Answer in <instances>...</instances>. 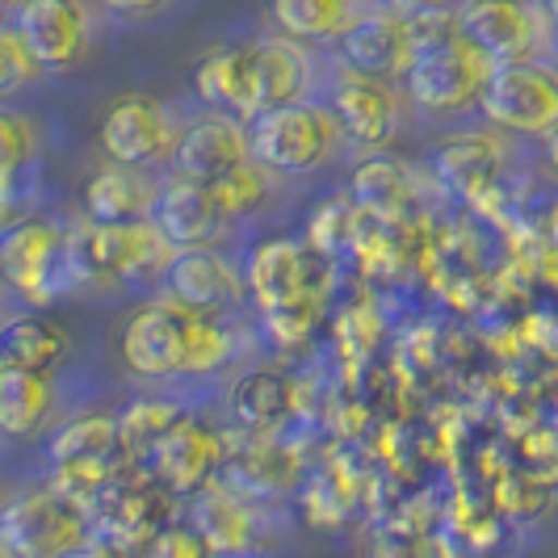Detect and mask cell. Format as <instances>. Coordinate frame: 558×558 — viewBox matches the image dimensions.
Masks as SVG:
<instances>
[{
	"instance_id": "obj_1",
	"label": "cell",
	"mask_w": 558,
	"mask_h": 558,
	"mask_svg": "<svg viewBox=\"0 0 558 558\" xmlns=\"http://www.w3.org/2000/svg\"><path fill=\"white\" fill-rule=\"evenodd\" d=\"M235 353V340L215 311H197L181 299L143 303L122 328V365L140 378H206Z\"/></svg>"
},
{
	"instance_id": "obj_2",
	"label": "cell",
	"mask_w": 558,
	"mask_h": 558,
	"mask_svg": "<svg viewBox=\"0 0 558 558\" xmlns=\"http://www.w3.org/2000/svg\"><path fill=\"white\" fill-rule=\"evenodd\" d=\"M412 43H416V59L403 76V88L420 110L437 118L483 110V97L496 81L500 63L462 34L458 9L412 17Z\"/></svg>"
},
{
	"instance_id": "obj_3",
	"label": "cell",
	"mask_w": 558,
	"mask_h": 558,
	"mask_svg": "<svg viewBox=\"0 0 558 558\" xmlns=\"http://www.w3.org/2000/svg\"><path fill=\"white\" fill-rule=\"evenodd\" d=\"M177 248L151 223H88L72 235V281L76 286H118L147 274H168Z\"/></svg>"
},
{
	"instance_id": "obj_4",
	"label": "cell",
	"mask_w": 558,
	"mask_h": 558,
	"mask_svg": "<svg viewBox=\"0 0 558 558\" xmlns=\"http://www.w3.org/2000/svg\"><path fill=\"white\" fill-rule=\"evenodd\" d=\"M248 131L256 160L274 168L278 177H307L315 168H324L344 135L328 101H294V106L269 110L248 122Z\"/></svg>"
},
{
	"instance_id": "obj_5",
	"label": "cell",
	"mask_w": 558,
	"mask_h": 558,
	"mask_svg": "<svg viewBox=\"0 0 558 558\" xmlns=\"http://www.w3.org/2000/svg\"><path fill=\"white\" fill-rule=\"evenodd\" d=\"M0 265L17 294H26L34 307H47L56 294L76 290L72 281V235L51 219H17L4 227Z\"/></svg>"
},
{
	"instance_id": "obj_6",
	"label": "cell",
	"mask_w": 558,
	"mask_h": 558,
	"mask_svg": "<svg viewBox=\"0 0 558 558\" xmlns=\"http://www.w3.org/2000/svg\"><path fill=\"white\" fill-rule=\"evenodd\" d=\"M93 517L63 500L56 487H29L13 496L0 517V542L9 558H63L93 537Z\"/></svg>"
},
{
	"instance_id": "obj_7",
	"label": "cell",
	"mask_w": 558,
	"mask_h": 558,
	"mask_svg": "<svg viewBox=\"0 0 558 558\" xmlns=\"http://www.w3.org/2000/svg\"><path fill=\"white\" fill-rule=\"evenodd\" d=\"M462 34L496 63H533L558 51L555 26L542 0H458Z\"/></svg>"
},
{
	"instance_id": "obj_8",
	"label": "cell",
	"mask_w": 558,
	"mask_h": 558,
	"mask_svg": "<svg viewBox=\"0 0 558 558\" xmlns=\"http://www.w3.org/2000/svg\"><path fill=\"white\" fill-rule=\"evenodd\" d=\"M244 278H248V294L256 299L260 315H269V311L294 307L307 299H328L332 269L324 252H315L307 240L278 235L252 248V256L244 260Z\"/></svg>"
},
{
	"instance_id": "obj_9",
	"label": "cell",
	"mask_w": 558,
	"mask_h": 558,
	"mask_svg": "<svg viewBox=\"0 0 558 558\" xmlns=\"http://www.w3.org/2000/svg\"><path fill=\"white\" fill-rule=\"evenodd\" d=\"M483 118L512 135H558V68L550 59L504 63L483 97Z\"/></svg>"
},
{
	"instance_id": "obj_10",
	"label": "cell",
	"mask_w": 558,
	"mask_h": 558,
	"mask_svg": "<svg viewBox=\"0 0 558 558\" xmlns=\"http://www.w3.org/2000/svg\"><path fill=\"white\" fill-rule=\"evenodd\" d=\"M97 140H101V151H106L110 165L143 168L147 172L151 165L172 160L181 131L172 126V113L156 97H147V93H118L106 106V113H101Z\"/></svg>"
},
{
	"instance_id": "obj_11",
	"label": "cell",
	"mask_w": 558,
	"mask_h": 558,
	"mask_svg": "<svg viewBox=\"0 0 558 558\" xmlns=\"http://www.w3.org/2000/svg\"><path fill=\"white\" fill-rule=\"evenodd\" d=\"M151 478L165 483L172 496H197L206 487H215V478L227 471V446L223 437L194 416H181L160 446L147 453Z\"/></svg>"
},
{
	"instance_id": "obj_12",
	"label": "cell",
	"mask_w": 558,
	"mask_h": 558,
	"mask_svg": "<svg viewBox=\"0 0 558 558\" xmlns=\"http://www.w3.org/2000/svg\"><path fill=\"white\" fill-rule=\"evenodd\" d=\"M328 106L340 118L344 135L362 147H387L399 135L403 101L391 88V81H383V76H369V72L340 63L328 81Z\"/></svg>"
},
{
	"instance_id": "obj_13",
	"label": "cell",
	"mask_w": 558,
	"mask_h": 558,
	"mask_svg": "<svg viewBox=\"0 0 558 558\" xmlns=\"http://www.w3.org/2000/svg\"><path fill=\"white\" fill-rule=\"evenodd\" d=\"M13 26L43 59L47 72L76 68L93 51V13L84 0H22L13 9Z\"/></svg>"
},
{
	"instance_id": "obj_14",
	"label": "cell",
	"mask_w": 558,
	"mask_h": 558,
	"mask_svg": "<svg viewBox=\"0 0 558 558\" xmlns=\"http://www.w3.org/2000/svg\"><path fill=\"white\" fill-rule=\"evenodd\" d=\"M252 160H256L252 131L240 118L219 110L202 113L190 126H181V140L172 151V168L194 181H223L227 172L252 165Z\"/></svg>"
},
{
	"instance_id": "obj_15",
	"label": "cell",
	"mask_w": 558,
	"mask_h": 558,
	"mask_svg": "<svg viewBox=\"0 0 558 558\" xmlns=\"http://www.w3.org/2000/svg\"><path fill=\"white\" fill-rule=\"evenodd\" d=\"M151 223L165 231V240L177 252L185 248H215L227 235L231 219L223 215L219 197L210 190V181H194V177H172L168 185H160V202Z\"/></svg>"
},
{
	"instance_id": "obj_16",
	"label": "cell",
	"mask_w": 558,
	"mask_h": 558,
	"mask_svg": "<svg viewBox=\"0 0 558 558\" xmlns=\"http://www.w3.org/2000/svg\"><path fill=\"white\" fill-rule=\"evenodd\" d=\"M340 59L357 72L369 76H408L412 59H416V43H412V17L395 13V9H365L353 22V29L340 38Z\"/></svg>"
},
{
	"instance_id": "obj_17",
	"label": "cell",
	"mask_w": 558,
	"mask_h": 558,
	"mask_svg": "<svg viewBox=\"0 0 558 558\" xmlns=\"http://www.w3.org/2000/svg\"><path fill=\"white\" fill-rule=\"evenodd\" d=\"M168 294L197 311H223L248 294L244 269L219 248H185L168 265Z\"/></svg>"
},
{
	"instance_id": "obj_18",
	"label": "cell",
	"mask_w": 558,
	"mask_h": 558,
	"mask_svg": "<svg viewBox=\"0 0 558 558\" xmlns=\"http://www.w3.org/2000/svg\"><path fill=\"white\" fill-rule=\"evenodd\" d=\"M311 56L294 38H252V122L260 113L307 101Z\"/></svg>"
},
{
	"instance_id": "obj_19",
	"label": "cell",
	"mask_w": 558,
	"mask_h": 558,
	"mask_svg": "<svg viewBox=\"0 0 558 558\" xmlns=\"http://www.w3.org/2000/svg\"><path fill=\"white\" fill-rule=\"evenodd\" d=\"M168 492L165 483H113L106 492V500L93 508V521H97V533L110 537L118 546L135 550V546H147L160 530H168L165 512H168Z\"/></svg>"
},
{
	"instance_id": "obj_20",
	"label": "cell",
	"mask_w": 558,
	"mask_h": 558,
	"mask_svg": "<svg viewBox=\"0 0 558 558\" xmlns=\"http://www.w3.org/2000/svg\"><path fill=\"white\" fill-rule=\"evenodd\" d=\"M194 530L206 537L215 555H252L265 546V517L252 508L244 492H227V487L197 492Z\"/></svg>"
},
{
	"instance_id": "obj_21",
	"label": "cell",
	"mask_w": 558,
	"mask_h": 558,
	"mask_svg": "<svg viewBox=\"0 0 558 558\" xmlns=\"http://www.w3.org/2000/svg\"><path fill=\"white\" fill-rule=\"evenodd\" d=\"M160 185L147 181L143 168L110 165L84 185V210L88 223H147L156 215Z\"/></svg>"
},
{
	"instance_id": "obj_22",
	"label": "cell",
	"mask_w": 558,
	"mask_h": 558,
	"mask_svg": "<svg viewBox=\"0 0 558 558\" xmlns=\"http://www.w3.org/2000/svg\"><path fill=\"white\" fill-rule=\"evenodd\" d=\"M197 97L219 113L252 122V43H219L197 59Z\"/></svg>"
},
{
	"instance_id": "obj_23",
	"label": "cell",
	"mask_w": 558,
	"mask_h": 558,
	"mask_svg": "<svg viewBox=\"0 0 558 558\" xmlns=\"http://www.w3.org/2000/svg\"><path fill=\"white\" fill-rule=\"evenodd\" d=\"M59 403V383L51 369H0V424L9 437H34L43 433Z\"/></svg>"
},
{
	"instance_id": "obj_24",
	"label": "cell",
	"mask_w": 558,
	"mask_h": 558,
	"mask_svg": "<svg viewBox=\"0 0 558 558\" xmlns=\"http://www.w3.org/2000/svg\"><path fill=\"white\" fill-rule=\"evenodd\" d=\"M362 13V0H274V22L294 43H340Z\"/></svg>"
},
{
	"instance_id": "obj_25",
	"label": "cell",
	"mask_w": 558,
	"mask_h": 558,
	"mask_svg": "<svg viewBox=\"0 0 558 558\" xmlns=\"http://www.w3.org/2000/svg\"><path fill=\"white\" fill-rule=\"evenodd\" d=\"M290 412H294V383L278 369H252L231 391V416L260 437H269Z\"/></svg>"
},
{
	"instance_id": "obj_26",
	"label": "cell",
	"mask_w": 558,
	"mask_h": 558,
	"mask_svg": "<svg viewBox=\"0 0 558 558\" xmlns=\"http://www.w3.org/2000/svg\"><path fill=\"white\" fill-rule=\"evenodd\" d=\"M72 340L59 328L56 319L47 315H17L4 324V340H0V357L4 365H17V369H51L56 374L59 362L68 357Z\"/></svg>"
},
{
	"instance_id": "obj_27",
	"label": "cell",
	"mask_w": 558,
	"mask_h": 558,
	"mask_svg": "<svg viewBox=\"0 0 558 558\" xmlns=\"http://www.w3.org/2000/svg\"><path fill=\"white\" fill-rule=\"evenodd\" d=\"M51 462H88V466H122L126 449L118 433V416H76L51 437Z\"/></svg>"
},
{
	"instance_id": "obj_28",
	"label": "cell",
	"mask_w": 558,
	"mask_h": 558,
	"mask_svg": "<svg viewBox=\"0 0 558 558\" xmlns=\"http://www.w3.org/2000/svg\"><path fill=\"white\" fill-rule=\"evenodd\" d=\"M34 168H38V122L26 110H0V206H4V219L13 215L17 206V190L22 181H34Z\"/></svg>"
},
{
	"instance_id": "obj_29",
	"label": "cell",
	"mask_w": 558,
	"mask_h": 558,
	"mask_svg": "<svg viewBox=\"0 0 558 558\" xmlns=\"http://www.w3.org/2000/svg\"><path fill=\"white\" fill-rule=\"evenodd\" d=\"M227 475L235 483V492H244L248 500H269V496H281L294 487L299 462H294V453H286L274 441H256L240 458H227Z\"/></svg>"
},
{
	"instance_id": "obj_30",
	"label": "cell",
	"mask_w": 558,
	"mask_h": 558,
	"mask_svg": "<svg viewBox=\"0 0 558 558\" xmlns=\"http://www.w3.org/2000/svg\"><path fill=\"white\" fill-rule=\"evenodd\" d=\"M437 168L446 177L449 190H458L462 197H478L500 172V143L492 135H462L449 140L437 156Z\"/></svg>"
},
{
	"instance_id": "obj_31",
	"label": "cell",
	"mask_w": 558,
	"mask_h": 558,
	"mask_svg": "<svg viewBox=\"0 0 558 558\" xmlns=\"http://www.w3.org/2000/svg\"><path fill=\"white\" fill-rule=\"evenodd\" d=\"M353 194L362 197V206H369L374 215L399 219V215H408L416 185H412V172L399 160H365L353 172Z\"/></svg>"
},
{
	"instance_id": "obj_32",
	"label": "cell",
	"mask_w": 558,
	"mask_h": 558,
	"mask_svg": "<svg viewBox=\"0 0 558 558\" xmlns=\"http://www.w3.org/2000/svg\"><path fill=\"white\" fill-rule=\"evenodd\" d=\"M181 416H185V412H181L177 403H168V399H135L131 408H122L118 433H122L126 458H147Z\"/></svg>"
},
{
	"instance_id": "obj_33",
	"label": "cell",
	"mask_w": 558,
	"mask_h": 558,
	"mask_svg": "<svg viewBox=\"0 0 558 558\" xmlns=\"http://www.w3.org/2000/svg\"><path fill=\"white\" fill-rule=\"evenodd\" d=\"M274 168H265L260 160H252V165L235 168V172H227L223 181H210V190L219 197V206H223V215L231 223H240V219H248L256 215L269 194H274Z\"/></svg>"
},
{
	"instance_id": "obj_34",
	"label": "cell",
	"mask_w": 558,
	"mask_h": 558,
	"mask_svg": "<svg viewBox=\"0 0 558 558\" xmlns=\"http://www.w3.org/2000/svg\"><path fill=\"white\" fill-rule=\"evenodd\" d=\"M47 68H43V59L29 51V43L17 34V26L9 22V26L0 29V93L4 97H17L26 84H34L43 76Z\"/></svg>"
},
{
	"instance_id": "obj_35",
	"label": "cell",
	"mask_w": 558,
	"mask_h": 558,
	"mask_svg": "<svg viewBox=\"0 0 558 558\" xmlns=\"http://www.w3.org/2000/svg\"><path fill=\"white\" fill-rule=\"evenodd\" d=\"M319 315H324V299H307V303H294V307L269 311L265 315V332L281 349H294V344H303L315 332Z\"/></svg>"
},
{
	"instance_id": "obj_36",
	"label": "cell",
	"mask_w": 558,
	"mask_h": 558,
	"mask_svg": "<svg viewBox=\"0 0 558 558\" xmlns=\"http://www.w3.org/2000/svg\"><path fill=\"white\" fill-rule=\"evenodd\" d=\"M215 550L206 546V537L185 525H168L160 530L147 546L140 550V558H210Z\"/></svg>"
},
{
	"instance_id": "obj_37",
	"label": "cell",
	"mask_w": 558,
	"mask_h": 558,
	"mask_svg": "<svg viewBox=\"0 0 558 558\" xmlns=\"http://www.w3.org/2000/svg\"><path fill=\"white\" fill-rule=\"evenodd\" d=\"M63 558H131V550L110 542V537H101V533H93L88 542H81L76 550H68Z\"/></svg>"
},
{
	"instance_id": "obj_38",
	"label": "cell",
	"mask_w": 558,
	"mask_h": 558,
	"mask_svg": "<svg viewBox=\"0 0 558 558\" xmlns=\"http://www.w3.org/2000/svg\"><path fill=\"white\" fill-rule=\"evenodd\" d=\"M378 4L403 13V17H420V13H446L453 0H378Z\"/></svg>"
},
{
	"instance_id": "obj_39",
	"label": "cell",
	"mask_w": 558,
	"mask_h": 558,
	"mask_svg": "<svg viewBox=\"0 0 558 558\" xmlns=\"http://www.w3.org/2000/svg\"><path fill=\"white\" fill-rule=\"evenodd\" d=\"M110 13L118 17H147V13H156V9H165L168 0H101Z\"/></svg>"
},
{
	"instance_id": "obj_40",
	"label": "cell",
	"mask_w": 558,
	"mask_h": 558,
	"mask_svg": "<svg viewBox=\"0 0 558 558\" xmlns=\"http://www.w3.org/2000/svg\"><path fill=\"white\" fill-rule=\"evenodd\" d=\"M546 13H550V26H555V43H558V0H542Z\"/></svg>"
},
{
	"instance_id": "obj_41",
	"label": "cell",
	"mask_w": 558,
	"mask_h": 558,
	"mask_svg": "<svg viewBox=\"0 0 558 558\" xmlns=\"http://www.w3.org/2000/svg\"><path fill=\"white\" fill-rule=\"evenodd\" d=\"M546 151H550V165L558 168V135H555V140H546Z\"/></svg>"
},
{
	"instance_id": "obj_42",
	"label": "cell",
	"mask_w": 558,
	"mask_h": 558,
	"mask_svg": "<svg viewBox=\"0 0 558 558\" xmlns=\"http://www.w3.org/2000/svg\"><path fill=\"white\" fill-rule=\"evenodd\" d=\"M0 4H9V9H17V4H22V0H0Z\"/></svg>"
},
{
	"instance_id": "obj_43",
	"label": "cell",
	"mask_w": 558,
	"mask_h": 558,
	"mask_svg": "<svg viewBox=\"0 0 558 558\" xmlns=\"http://www.w3.org/2000/svg\"><path fill=\"white\" fill-rule=\"evenodd\" d=\"M555 424H558V391H555Z\"/></svg>"
},
{
	"instance_id": "obj_44",
	"label": "cell",
	"mask_w": 558,
	"mask_h": 558,
	"mask_svg": "<svg viewBox=\"0 0 558 558\" xmlns=\"http://www.w3.org/2000/svg\"><path fill=\"white\" fill-rule=\"evenodd\" d=\"M4 558H9V555H4Z\"/></svg>"
}]
</instances>
